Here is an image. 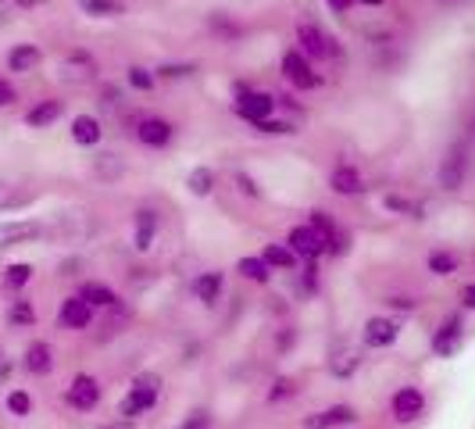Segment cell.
<instances>
[{
	"mask_svg": "<svg viewBox=\"0 0 475 429\" xmlns=\"http://www.w3.org/2000/svg\"><path fill=\"white\" fill-rule=\"evenodd\" d=\"M157 397H161V379L150 376V372H143V376L133 379V390H129L125 401H122V415H125V418H136V415L150 411V408L157 404Z\"/></svg>",
	"mask_w": 475,
	"mask_h": 429,
	"instance_id": "6da1fadb",
	"label": "cell"
},
{
	"mask_svg": "<svg viewBox=\"0 0 475 429\" xmlns=\"http://www.w3.org/2000/svg\"><path fill=\"white\" fill-rule=\"evenodd\" d=\"M329 237L333 233H318L315 226H297L294 233H290V251L297 255V258H318V255H326L329 251Z\"/></svg>",
	"mask_w": 475,
	"mask_h": 429,
	"instance_id": "7a4b0ae2",
	"label": "cell"
},
{
	"mask_svg": "<svg viewBox=\"0 0 475 429\" xmlns=\"http://www.w3.org/2000/svg\"><path fill=\"white\" fill-rule=\"evenodd\" d=\"M297 44H301V54H304V58H329V54H333L329 36H326L318 26H311V22H301V26H297Z\"/></svg>",
	"mask_w": 475,
	"mask_h": 429,
	"instance_id": "3957f363",
	"label": "cell"
},
{
	"mask_svg": "<svg viewBox=\"0 0 475 429\" xmlns=\"http://www.w3.org/2000/svg\"><path fill=\"white\" fill-rule=\"evenodd\" d=\"M283 72H286V79H290L294 86H301V90H315V86H318V76H315V69L308 65V58H304L301 51H290V54L283 58Z\"/></svg>",
	"mask_w": 475,
	"mask_h": 429,
	"instance_id": "277c9868",
	"label": "cell"
},
{
	"mask_svg": "<svg viewBox=\"0 0 475 429\" xmlns=\"http://www.w3.org/2000/svg\"><path fill=\"white\" fill-rule=\"evenodd\" d=\"M97 401H101V383L93 376H76L68 386V404L79 411H90V408H97Z\"/></svg>",
	"mask_w": 475,
	"mask_h": 429,
	"instance_id": "5b68a950",
	"label": "cell"
},
{
	"mask_svg": "<svg viewBox=\"0 0 475 429\" xmlns=\"http://www.w3.org/2000/svg\"><path fill=\"white\" fill-rule=\"evenodd\" d=\"M422 408H425L422 390H415V386L397 390V397H393V418H397V422H415V418L422 415Z\"/></svg>",
	"mask_w": 475,
	"mask_h": 429,
	"instance_id": "8992f818",
	"label": "cell"
},
{
	"mask_svg": "<svg viewBox=\"0 0 475 429\" xmlns=\"http://www.w3.org/2000/svg\"><path fill=\"white\" fill-rule=\"evenodd\" d=\"M354 418H358V415H354V408L336 404V408H326V411L308 415V418H304V429H336V425H350Z\"/></svg>",
	"mask_w": 475,
	"mask_h": 429,
	"instance_id": "52a82bcc",
	"label": "cell"
},
{
	"mask_svg": "<svg viewBox=\"0 0 475 429\" xmlns=\"http://www.w3.org/2000/svg\"><path fill=\"white\" fill-rule=\"evenodd\" d=\"M40 237H44L40 223H0V247L29 244V240H40Z\"/></svg>",
	"mask_w": 475,
	"mask_h": 429,
	"instance_id": "ba28073f",
	"label": "cell"
},
{
	"mask_svg": "<svg viewBox=\"0 0 475 429\" xmlns=\"http://www.w3.org/2000/svg\"><path fill=\"white\" fill-rule=\"evenodd\" d=\"M236 111H240L247 122H265L272 111H276V97H269V93H244L240 97V104H236Z\"/></svg>",
	"mask_w": 475,
	"mask_h": 429,
	"instance_id": "9c48e42d",
	"label": "cell"
},
{
	"mask_svg": "<svg viewBox=\"0 0 475 429\" xmlns=\"http://www.w3.org/2000/svg\"><path fill=\"white\" fill-rule=\"evenodd\" d=\"M464 165H468V158H464V147L457 143V147L447 154L443 168H439V186H443V190H461V182H464Z\"/></svg>",
	"mask_w": 475,
	"mask_h": 429,
	"instance_id": "30bf717a",
	"label": "cell"
},
{
	"mask_svg": "<svg viewBox=\"0 0 475 429\" xmlns=\"http://www.w3.org/2000/svg\"><path fill=\"white\" fill-rule=\"evenodd\" d=\"M61 76H65L68 83H90V79L97 76V65H93L90 54L76 51V54H68V58L61 61Z\"/></svg>",
	"mask_w": 475,
	"mask_h": 429,
	"instance_id": "8fae6325",
	"label": "cell"
},
{
	"mask_svg": "<svg viewBox=\"0 0 475 429\" xmlns=\"http://www.w3.org/2000/svg\"><path fill=\"white\" fill-rule=\"evenodd\" d=\"M61 326L65 329H86L90 326V319H93V308L83 301V297H68L65 304H61Z\"/></svg>",
	"mask_w": 475,
	"mask_h": 429,
	"instance_id": "7c38bea8",
	"label": "cell"
},
{
	"mask_svg": "<svg viewBox=\"0 0 475 429\" xmlns=\"http://www.w3.org/2000/svg\"><path fill=\"white\" fill-rule=\"evenodd\" d=\"M361 368V347H340V351H333V358H329V372L333 376H340V379H350L354 372Z\"/></svg>",
	"mask_w": 475,
	"mask_h": 429,
	"instance_id": "4fadbf2b",
	"label": "cell"
},
{
	"mask_svg": "<svg viewBox=\"0 0 475 429\" xmlns=\"http://www.w3.org/2000/svg\"><path fill=\"white\" fill-rule=\"evenodd\" d=\"M397 340V322L393 319H368L365 322V344L368 347H390Z\"/></svg>",
	"mask_w": 475,
	"mask_h": 429,
	"instance_id": "5bb4252c",
	"label": "cell"
},
{
	"mask_svg": "<svg viewBox=\"0 0 475 429\" xmlns=\"http://www.w3.org/2000/svg\"><path fill=\"white\" fill-rule=\"evenodd\" d=\"M457 344H461V319H447V322L436 329V336H432V351H436L439 358H447V354L457 351Z\"/></svg>",
	"mask_w": 475,
	"mask_h": 429,
	"instance_id": "9a60e30c",
	"label": "cell"
},
{
	"mask_svg": "<svg viewBox=\"0 0 475 429\" xmlns=\"http://www.w3.org/2000/svg\"><path fill=\"white\" fill-rule=\"evenodd\" d=\"M136 136H140V143H147V147H165V143L172 140V125H168L165 118H143L140 129H136Z\"/></svg>",
	"mask_w": 475,
	"mask_h": 429,
	"instance_id": "2e32d148",
	"label": "cell"
},
{
	"mask_svg": "<svg viewBox=\"0 0 475 429\" xmlns=\"http://www.w3.org/2000/svg\"><path fill=\"white\" fill-rule=\"evenodd\" d=\"M29 204H33L29 190H22L12 179H0V211H19V207H29Z\"/></svg>",
	"mask_w": 475,
	"mask_h": 429,
	"instance_id": "e0dca14e",
	"label": "cell"
},
{
	"mask_svg": "<svg viewBox=\"0 0 475 429\" xmlns=\"http://www.w3.org/2000/svg\"><path fill=\"white\" fill-rule=\"evenodd\" d=\"M101 136H104V129H101V122H97L93 115H79V118L72 122V140H76V143L93 147V143H101Z\"/></svg>",
	"mask_w": 475,
	"mask_h": 429,
	"instance_id": "ac0fdd59",
	"label": "cell"
},
{
	"mask_svg": "<svg viewBox=\"0 0 475 429\" xmlns=\"http://www.w3.org/2000/svg\"><path fill=\"white\" fill-rule=\"evenodd\" d=\"M51 365H54V354H51V347H47L44 340L29 344V351H26V368H29L33 376H44V372H51Z\"/></svg>",
	"mask_w": 475,
	"mask_h": 429,
	"instance_id": "d6986e66",
	"label": "cell"
},
{
	"mask_svg": "<svg viewBox=\"0 0 475 429\" xmlns=\"http://www.w3.org/2000/svg\"><path fill=\"white\" fill-rule=\"evenodd\" d=\"M40 65V51L33 44H19L12 54H8V69L12 72H33Z\"/></svg>",
	"mask_w": 475,
	"mask_h": 429,
	"instance_id": "ffe728a7",
	"label": "cell"
},
{
	"mask_svg": "<svg viewBox=\"0 0 475 429\" xmlns=\"http://www.w3.org/2000/svg\"><path fill=\"white\" fill-rule=\"evenodd\" d=\"M79 297H83L90 308H115V304H118L115 290H111V287H104V283H86Z\"/></svg>",
	"mask_w": 475,
	"mask_h": 429,
	"instance_id": "44dd1931",
	"label": "cell"
},
{
	"mask_svg": "<svg viewBox=\"0 0 475 429\" xmlns=\"http://www.w3.org/2000/svg\"><path fill=\"white\" fill-rule=\"evenodd\" d=\"M154 233H157V214L154 211H140L136 214V247L140 251H150Z\"/></svg>",
	"mask_w": 475,
	"mask_h": 429,
	"instance_id": "7402d4cb",
	"label": "cell"
},
{
	"mask_svg": "<svg viewBox=\"0 0 475 429\" xmlns=\"http://www.w3.org/2000/svg\"><path fill=\"white\" fill-rule=\"evenodd\" d=\"M61 118V101H44V104H36L29 115H26V122L33 125V129H44V125H51V122H58Z\"/></svg>",
	"mask_w": 475,
	"mask_h": 429,
	"instance_id": "603a6c76",
	"label": "cell"
},
{
	"mask_svg": "<svg viewBox=\"0 0 475 429\" xmlns=\"http://www.w3.org/2000/svg\"><path fill=\"white\" fill-rule=\"evenodd\" d=\"M333 190H336V193H343V197H350V193H358V190H361V175H358L350 165H340V168L333 172Z\"/></svg>",
	"mask_w": 475,
	"mask_h": 429,
	"instance_id": "cb8c5ba5",
	"label": "cell"
},
{
	"mask_svg": "<svg viewBox=\"0 0 475 429\" xmlns=\"http://www.w3.org/2000/svg\"><path fill=\"white\" fill-rule=\"evenodd\" d=\"M193 290H197V297H200L204 304H214L218 294H221V272H204V276L193 283Z\"/></svg>",
	"mask_w": 475,
	"mask_h": 429,
	"instance_id": "d4e9b609",
	"label": "cell"
},
{
	"mask_svg": "<svg viewBox=\"0 0 475 429\" xmlns=\"http://www.w3.org/2000/svg\"><path fill=\"white\" fill-rule=\"evenodd\" d=\"M265 265L269 269H294L297 265V255L290 251V247H283V244H272V247H265Z\"/></svg>",
	"mask_w": 475,
	"mask_h": 429,
	"instance_id": "484cf974",
	"label": "cell"
},
{
	"mask_svg": "<svg viewBox=\"0 0 475 429\" xmlns=\"http://www.w3.org/2000/svg\"><path fill=\"white\" fill-rule=\"evenodd\" d=\"M83 12L93 15V19H111V15H122V4L118 0H79Z\"/></svg>",
	"mask_w": 475,
	"mask_h": 429,
	"instance_id": "4316f807",
	"label": "cell"
},
{
	"mask_svg": "<svg viewBox=\"0 0 475 429\" xmlns=\"http://www.w3.org/2000/svg\"><path fill=\"white\" fill-rule=\"evenodd\" d=\"M240 276L244 279H254V283H269V265H265V258H244L240 265Z\"/></svg>",
	"mask_w": 475,
	"mask_h": 429,
	"instance_id": "83f0119b",
	"label": "cell"
},
{
	"mask_svg": "<svg viewBox=\"0 0 475 429\" xmlns=\"http://www.w3.org/2000/svg\"><path fill=\"white\" fill-rule=\"evenodd\" d=\"M186 182H189V190H193L197 197H207L211 186H214V172H211V168H193Z\"/></svg>",
	"mask_w": 475,
	"mask_h": 429,
	"instance_id": "f1b7e54d",
	"label": "cell"
},
{
	"mask_svg": "<svg viewBox=\"0 0 475 429\" xmlns=\"http://www.w3.org/2000/svg\"><path fill=\"white\" fill-rule=\"evenodd\" d=\"M429 269H432L436 276H450V272L457 269V255H450V251H432V255H429Z\"/></svg>",
	"mask_w": 475,
	"mask_h": 429,
	"instance_id": "f546056e",
	"label": "cell"
},
{
	"mask_svg": "<svg viewBox=\"0 0 475 429\" xmlns=\"http://www.w3.org/2000/svg\"><path fill=\"white\" fill-rule=\"evenodd\" d=\"M8 322H12V326H33V322H36V312H33V304L19 297V301L12 304V312H8Z\"/></svg>",
	"mask_w": 475,
	"mask_h": 429,
	"instance_id": "4dcf8cb0",
	"label": "cell"
},
{
	"mask_svg": "<svg viewBox=\"0 0 475 429\" xmlns=\"http://www.w3.org/2000/svg\"><path fill=\"white\" fill-rule=\"evenodd\" d=\"M29 279H33V269L29 265H8V272H4V287L8 290H22Z\"/></svg>",
	"mask_w": 475,
	"mask_h": 429,
	"instance_id": "1f68e13d",
	"label": "cell"
},
{
	"mask_svg": "<svg viewBox=\"0 0 475 429\" xmlns=\"http://www.w3.org/2000/svg\"><path fill=\"white\" fill-rule=\"evenodd\" d=\"M8 408H12V415H29L33 401H29L26 390H12V393H8Z\"/></svg>",
	"mask_w": 475,
	"mask_h": 429,
	"instance_id": "d6a6232c",
	"label": "cell"
},
{
	"mask_svg": "<svg viewBox=\"0 0 475 429\" xmlns=\"http://www.w3.org/2000/svg\"><path fill=\"white\" fill-rule=\"evenodd\" d=\"M129 83H133L136 90H150V86H154V76H150L147 69L136 65V69H129Z\"/></svg>",
	"mask_w": 475,
	"mask_h": 429,
	"instance_id": "836d02e7",
	"label": "cell"
},
{
	"mask_svg": "<svg viewBox=\"0 0 475 429\" xmlns=\"http://www.w3.org/2000/svg\"><path fill=\"white\" fill-rule=\"evenodd\" d=\"M157 72H161V79H182L193 72V65H161Z\"/></svg>",
	"mask_w": 475,
	"mask_h": 429,
	"instance_id": "e575fe53",
	"label": "cell"
},
{
	"mask_svg": "<svg viewBox=\"0 0 475 429\" xmlns=\"http://www.w3.org/2000/svg\"><path fill=\"white\" fill-rule=\"evenodd\" d=\"M290 393H294V379H279V383L272 386L269 401H283V397H290Z\"/></svg>",
	"mask_w": 475,
	"mask_h": 429,
	"instance_id": "d590c367",
	"label": "cell"
},
{
	"mask_svg": "<svg viewBox=\"0 0 475 429\" xmlns=\"http://www.w3.org/2000/svg\"><path fill=\"white\" fill-rule=\"evenodd\" d=\"M258 129H262V133H294V125H290V122H272V118L258 122Z\"/></svg>",
	"mask_w": 475,
	"mask_h": 429,
	"instance_id": "8d00e7d4",
	"label": "cell"
},
{
	"mask_svg": "<svg viewBox=\"0 0 475 429\" xmlns=\"http://www.w3.org/2000/svg\"><path fill=\"white\" fill-rule=\"evenodd\" d=\"M8 104H15V86L0 79V108H8Z\"/></svg>",
	"mask_w": 475,
	"mask_h": 429,
	"instance_id": "74e56055",
	"label": "cell"
},
{
	"mask_svg": "<svg viewBox=\"0 0 475 429\" xmlns=\"http://www.w3.org/2000/svg\"><path fill=\"white\" fill-rule=\"evenodd\" d=\"M182 429H207V415H204V411H197V415H189V418L182 422Z\"/></svg>",
	"mask_w": 475,
	"mask_h": 429,
	"instance_id": "f35d334b",
	"label": "cell"
},
{
	"mask_svg": "<svg viewBox=\"0 0 475 429\" xmlns=\"http://www.w3.org/2000/svg\"><path fill=\"white\" fill-rule=\"evenodd\" d=\"M236 182H240V190H244V193L258 197V186H254V179H251V175H236Z\"/></svg>",
	"mask_w": 475,
	"mask_h": 429,
	"instance_id": "ab89813d",
	"label": "cell"
},
{
	"mask_svg": "<svg viewBox=\"0 0 475 429\" xmlns=\"http://www.w3.org/2000/svg\"><path fill=\"white\" fill-rule=\"evenodd\" d=\"M8 376H12V361L4 351H0V383H8Z\"/></svg>",
	"mask_w": 475,
	"mask_h": 429,
	"instance_id": "60d3db41",
	"label": "cell"
},
{
	"mask_svg": "<svg viewBox=\"0 0 475 429\" xmlns=\"http://www.w3.org/2000/svg\"><path fill=\"white\" fill-rule=\"evenodd\" d=\"M12 4H19V8H40V4H47V0H12Z\"/></svg>",
	"mask_w": 475,
	"mask_h": 429,
	"instance_id": "b9f144b4",
	"label": "cell"
},
{
	"mask_svg": "<svg viewBox=\"0 0 475 429\" xmlns=\"http://www.w3.org/2000/svg\"><path fill=\"white\" fill-rule=\"evenodd\" d=\"M464 308H475V283L464 290Z\"/></svg>",
	"mask_w": 475,
	"mask_h": 429,
	"instance_id": "7bdbcfd3",
	"label": "cell"
},
{
	"mask_svg": "<svg viewBox=\"0 0 475 429\" xmlns=\"http://www.w3.org/2000/svg\"><path fill=\"white\" fill-rule=\"evenodd\" d=\"M329 4H333L336 12H347V8H350V0H329Z\"/></svg>",
	"mask_w": 475,
	"mask_h": 429,
	"instance_id": "ee69618b",
	"label": "cell"
},
{
	"mask_svg": "<svg viewBox=\"0 0 475 429\" xmlns=\"http://www.w3.org/2000/svg\"><path fill=\"white\" fill-rule=\"evenodd\" d=\"M101 429H133L129 422H111V425H101Z\"/></svg>",
	"mask_w": 475,
	"mask_h": 429,
	"instance_id": "f6af8a7d",
	"label": "cell"
},
{
	"mask_svg": "<svg viewBox=\"0 0 475 429\" xmlns=\"http://www.w3.org/2000/svg\"><path fill=\"white\" fill-rule=\"evenodd\" d=\"M361 4H368V8H375V4H382V0H361Z\"/></svg>",
	"mask_w": 475,
	"mask_h": 429,
	"instance_id": "bcb514c9",
	"label": "cell"
}]
</instances>
